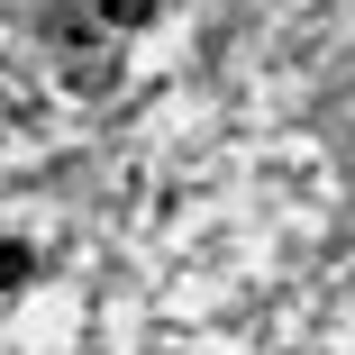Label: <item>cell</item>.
<instances>
[{
  "instance_id": "obj_1",
  "label": "cell",
  "mask_w": 355,
  "mask_h": 355,
  "mask_svg": "<svg viewBox=\"0 0 355 355\" xmlns=\"http://www.w3.org/2000/svg\"><path fill=\"white\" fill-rule=\"evenodd\" d=\"M28 273H37V246H19V237H10V246H0V292H19Z\"/></svg>"
},
{
  "instance_id": "obj_2",
  "label": "cell",
  "mask_w": 355,
  "mask_h": 355,
  "mask_svg": "<svg viewBox=\"0 0 355 355\" xmlns=\"http://www.w3.org/2000/svg\"><path fill=\"white\" fill-rule=\"evenodd\" d=\"M101 19H110V28H146V19H155V0H101Z\"/></svg>"
}]
</instances>
